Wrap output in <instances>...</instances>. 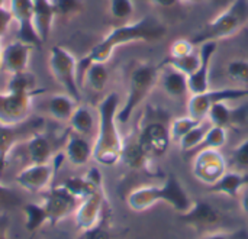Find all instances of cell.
<instances>
[{
	"label": "cell",
	"mask_w": 248,
	"mask_h": 239,
	"mask_svg": "<svg viewBox=\"0 0 248 239\" xmlns=\"http://www.w3.org/2000/svg\"><path fill=\"white\" fill-rule=\"evenodd\" d=\"M0 7H6V0H0Z\"/></svg>",
	"instance_id": "49"
},
{
	"label": "cell",
	"mask_w": 248,
	"mask_h": 239,
	"mask_svg": "<svg viewBox=\"0 0 248 239\" xmlns=\"http://www.w3.org/2000/svg\"><path fill=\"white\" fill-rule=\"evenodd\" d=\"M33 94H20L12 91H0V123L19 125L31 118Z\"/></svg>",
	"instance_id": "13"
},
{
	"label": "cell",
	"mask_w": 248,
	"mask_h": 239,
	"mask_svg": "<svg viewBox=\"0 0 248 239\" xmlns=\"http://www.w3.org/2000/svg\"><path fill=\"white\" fill-rule=\"evenodd\" d=\"M195 46H196V45H195L190 39H186V38L176 39V41L171 42V45H170L169 57L179 58V57L189 55V54L195 52Z\"/></svg>",
	"instance_id": "40"
},
{
	"label": "cell",
	"mask_w": 248,
	"mask_h": 239,
	"mask_svg": "<svg viewBox=\"0 0 248 239\" xmlns=\"http://www.w3.org/2000/svg\"><path fill=\"white\" fill-rule=\"evenodd\" d=\"M193 199L173 173L166 176L163 184L140 186L132 189L126 196V206L132 212H145L158 203H167L177 215H180L190 208Z\"/></svg>",
	"instance_id": "3"
},
{
	"label": "cell",
	"mask_w": 248,
	"mask_h": 239,
	"mask_svg": "<svg viewBox=\"0 0 248 239\" xmlns=\"http://www.w3.org/2000/svg\"><path fill=\"white\" fill-rule=\"evenodd\" d=\"M33 4V26L42 44H45L52 32L54 20L57 17L51 0H32Z\"/></svg>",
	"instance_id": "25"
},
{
	"label": "cell",
	"mask_w": 248,
	"mask_h": 239,
	"mask_svg": "<svg viewBox=\"0 0 248 239\" xmlns=\"http://www.w3.org/2000/svg\"><path fill=\"white\" fill-rule=\"evenodd\" d=\"M65 160V154H55L52 161L44 164H29L15 176V183L28 193H42L54 181L55 173Z\"/></svg>",
	"instance_id": "9"
},
{
	"label": "cell",
	"mask_w": 248,
	"mask_h": 239,
	"mask_svg": "<svg viewBox=\"0 0 248 239\" xmlns=\"http://www.w3.org/2000/svg\"><path fill=\"white\" fill-rule=\"evenodd\" d=\"M106 193L105 187L80 200L74 212V224L77 231H86L96 226L106 215Z\"/></svg>",
	"instance_id": "15"
},
{
	"label": "cell",
	"mask_w": 248,
	"mask_h": 239,
	"mask_svg": "<svg viewBox=\"0 0 248 239\" xmlns=\"http://www.w3.org/2000/svg\"><path fill=\"white\" fill-rule=\"evenodd\" d=\"M228 170V160L221 149H201L193 158L192 174L205 186L215 184Z\"/></svg>",
	"instance_id": "11"
},
{
	"label": "cell",
	"mask_w": 248,
	"mask_h": 239,
	"mask_svg": "<svg viewBox=\"0 0 248 239\" xmlns=\"http://www.w3.org/2000/svg\"><path fill=\"white\" fill-rule=\"evenodd\" d=\"M25 144H26V152L31 164L49 163L55 157V145L52 142V138L46 132H42L41 129L36 131L33 135H31L25 141Z\"/></svg>",
	"instance_id": "23"
},
{
	"label": "cell",
	"mask_w": 248,
	"mask_h": 239,
	"mask_svg": "<svg viewBox=\"0 0 248 239\" xmlns=\"http://www.w3.org/2000/svg\"><path fill=\"white\" fill-rule=\"evenodd\" d=\"M227 138H228V132L225 128L211 125L205 138H203V142L201 144L198 151H201V149H221L227 144Z\"/></svg>",
	"instance_id": "34"
},
{
	"label": "cell",
	"mask_w": 248,
	"mask_h": 239,
	"mask_svg": "<svg viewBox=\"0 0 248 239\" xmlns=\"http://www.w3.org/2000/svg\"><path fill=\"white\" fill-rule=\"evenodd\" d=\"M167 33V26L163 20L153 15H147L138 20H129L112 28L84 57L78 60V83L90 62H108L115 49L135 42H157Z\"/></svg>",
	"instance_id": "1"
},
{
	"label": "cell",
	"mask_w": 248,
	"mask_h": 239,
	"mask_svg": "<svg viewBox=\"0 0 248 239\" xmlns=\"http://www.w3.org/2000/svg\"><path fill=\"white\" fill-rule=\"evenodd\" d=\"M4 90L12 91V93L33 94V96H38L39 93L44 91V89L38 87V78L32 71H29V68L20 73L10 74Z\"/></svg>",
	"instance_id": "28"
},
{
	"label": "cell",
	"mask_w": 248,
	"mask_h": 239,
	"mask_svg": "<svg viewBox=\"0 0 248 239\" xmlns=\"http://www.w3.org/2000/svg\"><path fill=\"white\" fill-rule=\"evenodd\" d=\"M160 116L161 115L158 113L150 116V112L147 110L142 118V125L135 134L140 144L153 158L163 157L171 144L170 125L166 123V120H163Z\"/></svg>",
	"instance_id": "8"
},
{
	"label": "cell",
	"mask_w": 248,
	"mask_h": 239,
	"mask_svg": "<svg viewBox=\"0 0 248 239\" xmlns=\"http://www.w3.org/2000/svg\"><path fill=\"white\" fill-rule=\"evenodd\" d=\"M201 49V65L199 68L187 77L189 91L190 94H199L209 90V73H211V62L214 55L218 51V42H205L199 45Z\"/></svg>",
	"instance_id": "19"
},
{
	"label": "cell",
	"mask_w": 248,
	"mask_h": 239,
	"mask_svg": "<svg viewBox=\"0 0 248 239\" xmlns=\"http://www.w3.org/2000/svg\"><path fill=\"white\" fill-rule=\"evenodd\" d=\"M154 160L155 158H153L140 144L135 134L125 139L121 163L126 165L129 170L144 171L148 176H155L158 174V168L154 165Z\"/></svg>",
	"instance_id": "18"
},
{
	"label": "cell",
	"mask_w": 248,
	"mask_h": 239,
	"mask_svg": "<svg viewBox=\"0 0 248 239\" xmlns=\"http://www.w3.org/2000/svg\"><path fill=\"white\" fill-rule=\"evenodd\" d=\"M248 113V105L240 106V107H231L230 102H221L214 105L208 115L206 119L211 125L221 126V128H234L240 123L244 122Z\"/></svg>",
	"instance_id": "20"
},
{
	"label": "cell",
	"mask_w": 248,
	"mask_h": 239,
	"mask_svg": "<svg viewBox=\"0 0 248 239\" xmlns=\"http://www.w3.org/2000/svg\"><path fill=\"white\" fill-rule=\"evenodd\" d=\"M182 1H186V3H199L201 0H182Z\"/></svg>",
	"instance_id": "48"
},
{
	"label": "cell",
	"mask_w": 248,
	"mask_h": 239,
	"mask_svg": "<svg viewBox=\"0 0 248 239\" xmlns=\"http://www.w3.org/2000/svg\"><path fill=\"white\" fill-rule=\"evenodd\" d=\"M228 168L248 171V138L241 141L235 148H232L228 158Z\"/></svg>",
	"instance_id": "37"
},
{
	"label": "cell",
	"mask_w": 248,
	"mask_h": 239,
	"mask_svg": "<svg viewBox=\"0 0 248 239\" xmlns=\"http://www.w3.org/2000/svg\"><path fill=\"white\" fill-rule=\"evenodd\" d=\"M211 123L208 122V119H203L199 125H196L190 132H187L180 141H179V148L183 152H189L193 149H199L201 144L203 142V138L209 129Z\"/></svg>",
	"instance_id": "32"
},
{
	"label": "cell",
	"mask_w": 248,
	"mask_h": 239,
	"mask_svg": "<svg viewBox=\"0 0 248 239\" xmlns=\"http://www.w3.org/2000/svg\"><path fill=\"white\" fill-rule=\"evenodd\" d=\"M217 1H219V3H225V0H217ZM231 1H232V0H227V3H228V4H230Z\"/></svg>",
	"instance_id": "50"
},
{
	"label": "cell",
	"mask_w": 248,
	"mask_h": 239,
	"mask_svg": "<svg viewBox=\"0 0 248 239\" xmlns=\"http://www.w3.org/2000/svg\"><path fill=\"white\" fill-rule=\"evenodd\" d=\"M22 212H23V216H25V229L28 232L35 234L44 225L49 224L48 213H46V210H45V208L42 206L41 202L39 203H28V205H25Z\"/></svg>",
	"instance_id": "30"
},
{
	"label": "cell",
	"mask_w": 248,
	"mask_h": 239,
	"mask_svg": "<svg viewBox=\"0 0 248 239\" xmlns=\"http://www.w3.org/2000/svg\"><path fill=\"white\" fill-rule=\"evenodd\" d=\"M134 0H109V13L115 20H119L122 23L129 22L134 16Z\"/></svg>",
	"instance_id": "35"
},
{
	"label": "cell",
	"mask_w": 248,
	"mask_h": 239,
	"mask_svg": "<svg viewBox=\"0 0 248 239\" xmlns=\"http://www.w3.org/2000/svg\"><path fill=\"white\" fill-rule=\"evenodd\" d=\"M77 105L78 102L65 91L55 93L46 102V112L51 118H54L58 122H68Z\"/></svg>",
	"instance_id": "27"
},
{
	"label": "cell",
	"mask_w": 248,
	"mask_h": 239,
	"mask_svg": "<svg viewBox=\"0 0 248 239\" xmlns=\"http://www.w3.org/2000/svg\"><path fill=\"white\" fill-rule=\"evenodd\" d=\"M201 61H202L201 52H196V51H195V52H192V54H189V55L179 57V58H173V57H169V55H167V57L160 62V65L173 67V68H176V70L185 73V74L189 77L190 74H193V73L199 68Z\"/></svg>",
	"instance_id": "31"
},
{
	"label": "cell",
	"mask_w": 248,
	"mask_h": 239,
	"mask_svg": "<svg viewBox=\"0 0 248 239\" xmlns=\"http://www.w3.org/2000/svg\"><path fill=\"white\" fill-rule=\"evenodd\" d=\"M32 51H33L32 45L22 42L19 39H15V41L6 44L4 46H1L0 71L10 75V74L28 70Z\"/></svg>",
	"instance_id": "17"
},
{
	"label": "cell",
	"mask_w": 248,
	"mask_h": 239,
	"mask_svg": "<svg viewBox=\"0 0 248 239\" xmlns=\"http://www.w3.org/2000/svg\"><path fill=\"white\" fill-rule=\"evenodd\" d=\"M112 231L108 225V215L103 216V219L93 228L80 231L78 237L76 239H112Z\"/></svg>",
	"instance_id": "39"
},
{
	"label": "cell",
	"mask_w": 248,
	"mask_h": 239,
	"mask_svg": "<svg viewBox=\"0 0 248 239\" xmlns=\"http://www.w3.org/2000/svg\"><path fill=\"white\" fill-rule=\"evenodd\" d=\"M248 23V0H232L211 19L190 41L199 46L205 42H219L232 38Z\"/></svg>",
	"instance_id": "4"
},
{
	"label": "cell",
	"mask_w": 248,
	"mask_h": 239,
	"mask_svg": "<svg viewBox=\"0 0 248 239\" xmlns=\"http://www.w3.org/2000/svg\"><path fill=\"white\" fill-rule=\"evenodd\" d=\"M44 125L41 118H29L19 125H1L0 123V157L9 160L15 147L26 141L31 135L39 131Z\"/></svg>",
	"instance_id": "16"
},
{
	"label": "cell",
	"mask_w": 248,
	"mask_h": 239,
	"mask_svg": "<svg viewBox=\"0 0 248 239\" xmlns=\"http://www.w3.org/2000/svg\"><path fill=\"white\" fill-rule=\"evenodd\" d=\"M9 10L16 23V39L39 48L42 45L33 26V4L32 0H9Z\"/></svg>",
	"instance_id": "14"
},
{
	"label": "cell",
	"mask_w": 248,
	"mask_h": 239,
	"mask_svg": "<svg viewBox=\"0 0 248 239\" xmlns=\"http://www.w3.org/2000/svg\"><path fill=\"white\" fill-rule=\"evenodd\" d=\"M12 22H13V16H12V12L9 10V7H0V42H1L3 36L6 35Z\"/></svg>",
	"instance_id": "42"
},
{
	"label": "cell",
	"mask_w": 248,
	"mask_h": 239,
	"mask_svg": "<svg viewBox=\"0 0 248 239\" xmlns=\"http://www.w3.org/2000/svg\"><path fill=\"white\" fill-rule=\"evenodd\" d=\"M9 219L4 213H0V239H7Z\"/></svg>",
	"instance_id": "43"
},
{
	"label": "cell",
	"mask_w": 248,
	"mask_h": 239,
	"mask_svg": "<svg viewBox=\"0 0 248 239\" xmlns=\"http://www.w3.org/2000/svg\"><path fill=\"white\" fill-rule=\"evenodd\" d=\"M160 75H158V86L161 90L171 99H185L190 94L187 75L173 67L160 65Z\"/></svg>",
	"instance_id": "21"
},
{
	"label": "cell",
	"mask_w": 248,
	"mask_h": 239,
	"mask_svg": "<svg viewBox=\"0 0 248 239\" xmlns=\"http://www.w3.org/2000/svg\"><path fill=\"white\" fill-rule=\"evenodd\" d=\"M41 203L48 213L49 225L55 226L64 219H67L68 216L74 215L80 202L61 183L57 186H51L48 190H45Z\"/></svg>",
	"instance_id": "12"
},
{
	"label": "cell",
	"mask_w": 248,
	"mask_h": 239,
	"mask_svg": "<svg viewBox=\"0 0 248 239\" xmlns=\"http://www.w3.org/2000/svg\"><path fill=\"white\" fill-rule=\"evenodd\" d=\"M65 160L73 167H84L90 160H93V142L87 136L70 132L65 141Z\"/></svg>",
	"instance_id": "24"
},
{
	"label": "cell",
	"mask_w": 248,
	"mask_h": 239,
	"mask_svg": "<svg viewBox=\"0 0 248 239\" xmlns=\"http://www.w3.org/2000/svg\"><path fill=\"white\" fill-rule=\"evenodd\" d=\"M248 187V171H238L228 168L227 173L212 186L208 187L209 193L237 199Z\"/></svg>",
	"instance_id": "22"
},
{
	"label": "cell",
	"mask_w": 248,
	"mask_h": 239,
	"mask_svg": "<svg viewBox=\"0 0 248 239\" xmlns=\"http://www.w3.org/2000/svg\"><path fill=\"white\" fill-rule=\"evenodd\" d=\"M248 97L247 87H225V89H214L206 90L199 94H190L187 99V115L203 120L209 109L221 102H234Z\"/></svg>",
	"instance_id": "10"
},
{
	"label": "cell",
	"mask_w": 248,
	"mask_h": 239,
	"mask_svg": "<svg viewBox=\"0 0 248 239\" xmlns=\"http://www.w3.org/2000/svg\"><path fill=\"white\" fill-rule=\"evenodd\" d=\"M109 77L110 75H109L106 62H90L83 71L81 83H86V86L90 90L100 93L106 89L109 83Z\"/></svg>",
	"instance_id": "29"
},
{
	"label": "cell",
	"mask_w": 248,
	"mask_h": 239,
	"mask_svg": "<svg viewBox=\"0 0 248 239\" xmlns=\"http://www.w3.org/2000/svg\"><path fill=\"white\" fill-rule=\"evenodd\" d=\"M201 239H248V231L244 228L240 229H225L212 232L208 235H202Z\"/></svg>",
	"instance_id": "41"
},
{
	"label": "cell",
	"mask_w": 248,
	"mask_h": 239,
	"mask_svg": "<svg viewBox=\"0 0 248 239\" xmlns=\"http://www.w3.org/2000/svg\"><path fill=\"white\" fill-rule=\"evenodd\" d=\"M71 132L78 134L81 136H90L97 129V118L93 110L86 105H77L76 110L73 112L70 120Z\"/></svg>",
	"instance_id": "26"
},
{
	"label": "cell",
	"mask_w": 248,
	"mask_h": 239,
	"mask_svg": "<svg viewBox=\"0 0 248 239\" xmlns=\"http://www.w3.org/2000/svg\"><path fill=\"white\" fill-rule=\"evenodd\" d=\"M119 107L121 99L115 91L106 94L97 105V129L93 141V161L103 167H113L121 163L125 138L119 129Z\"/></svg>",
	"instance_id": "2"
},
{
	"label": "cell",
	"mask_w": 248,
	"mask_h": 239,
	"mask_svg": "<svg viewBox=\"0 0 248 239\" xmlns=\"http://www.w3.org/2000/svg\"><path fill=\"white\" fill-rule=\"evenodd\" d=\"M7 192H9L7 186H6L3 181H0V199H1V197H4V194H6Z\"/></svg>",
	"instance_id": "47"
},
{
	"label": "cell",
	"mask_w": 248,
	"mask_h": 239,
	"mask_svg": "<svg viewBox=\"0 0 248 239\" xmlns=\"http://www.w3.org/2000/svg\"><path fill=\"white\" fill-rule=\"evenodd\" d=\"M177 218L202 235L225 231L232 226V219L227 213L202 199H193L190 208L185 213L177 215Z\"/></svg>",
	"instance_id": "6"
},
{
	"label": "cell",
	"mask_w": 248,
	"mask_h": 239,
	"mask_svg": "<svg viewBox=\"0 0 248 239\" xmlns=\"http://www.w3.org/2000/svg\"><path fill=\"white\" fill-rule=\"evenodd\" d=\"M148 1H150V3H153L154 6L164 7V9H170V7L177 6L182 0H148Z\"/></svg>",
	"instance_id": "44"
},
{
	"label": "cell",
	"mask_w": 248,
	"mask_h": 239,
	"mask_svg": "<svg viewBox=\"0 0 248 239\" xmlns=\"http://www.w3.org/2000/svg\"><path fill=\"white\" fill-rule=\"evenodd\" d=\"M202 120H198L189 115L186 116H180L176 118L170 122V136H171V142H177L187 134L190 132L196 125H199Z\"/></svg>",
	"instance_id": "33"
},
{
	"label": "cell",
	"mask_w": 248,
	"mask_h": 239,
	"mask_svg": "<svg viewBox=\"0 0 248 239\" xmlns=\"http://www.w3.org/2000/svg\"><path fill=\"white\" fill-rule=\"evenodd\" d=\"M0 54H1V42H0Z\"/></svg>",
	"instance_id": "51"
},
{
	"label": "cell",
	"mask_w": 248,
	"mask_h": 239,
	"mask_svg": "<svg viewBox=\"0 0 248 239\" xmlns=\"http://www.w3.org/2000/svg\"><path fill=\"white\" fill-rule=\"evenodd\" d=\"M7 161H9V160H6V158L0 157V181H3L1 179H3V174H4L6 167H7Z\"/></svg>",
	"instance_id": "46"
},
{
	"label": "cell",
	"mask_w": 248,
	"mask_h": 239,
	"mask_svg": "<svg viewBox=\"0 0 248 239\" xmlns=\"http://www.w3.org/2000/svg\"><path fill=\"white\" fill-rule=\"evenodd\" d=\"M160 70V64L155 65L153 62L144 61H140L132 67L128 77L126 97L118 112V120L121 125H125L131 120L135 110L147 100L153 89L158 84Z\"/></svg>",
	"instance_id": "5"
},
{
	"label": "cell",
	"mask_w": 248,
	"mask_h": 239,
	"mask_svg": "<svg viewBox=\"0 0 248 239\" xmlns=\"http://www.w3.org/2000/svg\"><path fill=\"white\" fill-rule=\"evenodd\" d=\"M227 75L232 81H238L248 89V60L234 58L227 64Z\"/></svg>",
	"instance_id": "38"
},
{
	"label": "cell",
	"mask_w": 248,
	"mask_h": 239,
	"mask_svg": "<svg viewBox=\"0 0 248 239\" xmlns=\"http://www.w3.org/2000/svg\"><path fill=\"white\" fill-rule=\"evenodd\" d=\"M51 3L55 15L65 19H71L84 10L83 0H51Z\"/></svg>",
	"instance_id": "36"
},
{
	"label": "cell",
	"mask_w": 248,
	"mask_h": 239,
	"mask_svg": "<svg viewBox=\"0 0 248 239\" xmlns=\"http://www.w3.org/2000/svg\"><path fill=\"white\" fill-rule=\"evenodd\" d=\"M48 67L54 80L64 89L67 94L77 102L81 100L78 83V60L62 45H55L48 54Z\"/></svg>",
	"instance_id": "7"
},
{
	"label": "cell",
	"mask_w": 248,
	"mask_h": 239,
	"mask_svg": "<svg viewBox=\"0 0 248 239\" xmlns=\"http://www.w3.org/2000/svg\"><path fill=\"white\" fill-rule=\"evenodd\" d=\"M240 209L248 218V187L240 194Z\"/></svg>",
	"instance_id": "45"
}]
</instances>
